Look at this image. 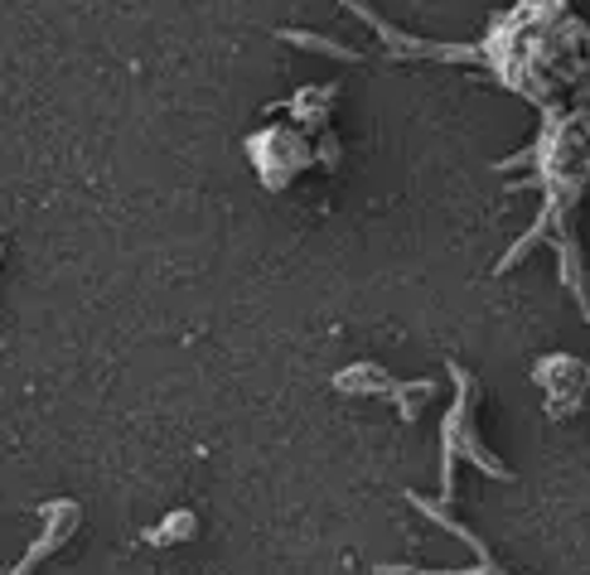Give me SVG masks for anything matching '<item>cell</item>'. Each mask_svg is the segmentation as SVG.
<instances>
[{"label": "cell", "mask_w": 590, "mask_h": 575, "mask_svg": "<svg viewBox=\"0 0 590 575\" xmlns=\"http://www.w3.org/2000/svg\"><path fill=\"white\" fill-rule=\"evenodd\" d=\"M248 155H252V165H256V175H262L266 189H281L291 175H301L305 165H315L310 145L295 136V131H281V126H266L262 136H252Z\"/></svg>", "instance_id": "277c9868"}, {"label": "cell", "mask_w": 590, "mask_h": 575, "mask_svg": "<svg viewBox=\"0 0 590 575\" xmlns=\"http://www.w3.org/2000/svg\"><path fill=\"white\" fill-rule=\"evenodd\" d=\"M450 368V383H455V401L446 411V421H440V494H455V464L470 460L479 474H489V479H513L509 464L494 460V450H484V440L474 431V377L460 368V363H446Z\"/></svg>", "instance_id": "6da1fadb"}, {"label": "cell", "mask_w": 590, "mask_h": 575, "mask_svg": "<svg viewBox=\"0 0 590 575\" xmlns=\"http://www.w3.org/2000/svg\"><path fill=\"white\" fill-rule=\"evenodd\" d=\"M40 518H48L44 537H40V542L30 546V552L20 556V566L10 571V575H34V566H40L44 556H54L58 546L68 542V532L78 528V504H73V498H58V504H44V508H40Z\"/></svg>", "instance_id": "5b68a950"}, {"label": "cell", "mask_w": 590, "mask_h": 575, "mask_svg": "<svg viewBox=\"0 0 590 575\" xmlns=\"http://www.w3.org/2000/svg\"><path fill=\"white\" fill-rule=\"evenodd\" d=\"M0 252H6V232H0Z\"/></svg>", "instance_id": "52a82bcc"}, {"label": "cell", "mask_w": 590, "mask_h": 575, "mask_svg": "<svg viewBox=\"0 0 590 575\" xmlns=\"http://www.w3.org/2000/svg\"><path fill=\"white\" fill-rule=\"evenodd\" d=\"M335 391H349V397H383L397 407L402 421H416L422 401H431L436 383L431 377H416V383H397L392 373H383L378 363H349V368L335 373Z\"/></svg>", "instance_id": "7a4b0ae2"}, {"label": "cell", "mask_w": 590, "mask_h": 575, "mask_svg": "<svg viewBox=\"0 0 590 575\" xmlns=\"http://www.w3.org/2000/svg\"><path fill=\"white\" fill-rule=\"evenodd\" d=\"M194 528H199V518H194L189 508H179V512H170L160 528L145 532V542H151V546H170V542H184V537H194Z\"/></svg>", "instance_id": "8992f818"}, {"label": "cell", "mask_w": 590, "mask_h": 575, "mask_svg": "<svg viewBox=\"0 0 590 575\" xmlns=\"http://www.w3.org/2000/svg\"><path fill=\"white\" fill-rule=\"evenodd\" d=\"M339 5L353 10V15H359L368 30L387 44V58H450V64H479V58H484V48L479 44H426V40H412V34H402L397 24H387L373 5H363V0H339Z\"/></svg>", "instance_id": "3957f363"}]
</instances>
